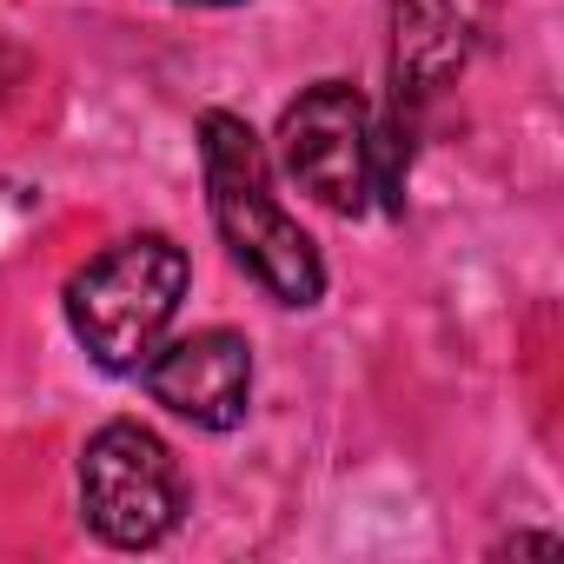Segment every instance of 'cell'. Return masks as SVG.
Returning a JSON list of instances; mask_svg holds the SVG:
<instances>
[{"mask_svg":"<svg viewBox=\"0 0 564 564\" xmlns=\"http://www.w3.org/2000/svg\"><path fill=\"white\" fill-rule=\"evenodd\" d=\"M199 173H206L213 232L232 252V265L272 306H293V313L319 306L326 300V259H319L313 232L279 206L265 140L239 113H226V107L199 113Z\"/></svg>","mask_w":564,"mask_h":564,"instance_id":"6da1fadb","label":"cell"},{"mask_svg":"<svg viewBox=\"0 0 564 564\" xmlns=\"http://www.w3.org/2000/svg\"><path fill=\"white\" fill-rule=\"evenodd\" d=\"M186 286H193L186 246H173L166 232H133L94 252L67 279V326L100 372H140L166 346Z\"/></svg>","mask_w":564,"mask_h":564,"instance_id":"7a4b0ae2","label":"cell"},{"mask_svg":"<svg viewBox=\"0 0 564 564\" xmlns=\"http://www.w3.org/2000/svg\"><path fill=\"white\" fill-rule=\"evenodd\" d=\"M80 511L100 544L153 551L186 511V478H180L173 445L147 432L140 419L100 425L80 452Z\"/></svg>","mask_w":564,"mask_h":564,"instance_id":"3957f363","label":"cell"},{"mask_svg":"<svg viewBox=\"0 0 564 564\" xmlns=\"http://www.w3.org/2000/svg\"><path fill=\"white\" fill-rule=\"evenodd\" d=\"M279 166L326 213L359 219L372 206V107L352 80H313L279 113Z\"/></svg>","mask_w":564,"mask_h":564,"instance_id":"277c9868","label":"cell"},{"mask_svg":"<svg viewBox=\"0 0 564 564\" xmlns=\"http://www.w3.org/2000/svg\"><path fill=\"white\" fill-rule=\"evenodd\" d=\"M140 386L173 419H186L199 432H232L252 405V346L232 326L186 333L140 366Z\"/></svg>","mask_w":564,"mask_h":564,"instance_id":"5b68a950","label":"cell"},{"mask_svg":"<svg viewBox=\"0 0 564 564\" xmlns=\"http://www.w3.org/2000/svg\"><path fill=\"white\" fill-rule=\"evenodd\" d=\"M471 54V21L458 0H399L392 14V113L419 127V100L438 94Z\"/></svg>","mask_w":564,"mask_h":564,"instance_id":"8992f818","label":"cell"},{"mask_svg":"<svg viewBox=\"0 0 564 564\" xmlns=\"http://www.w3.org/2000/svg\"><path fill=\"white\" fill-rule=\"evenodd\" d=\"M14 80H21V54H14L8 41H0V100L14 94Z\"/></svg>","mask_w":564,"mask_h":564,"instance_id":"52a82bcc","label":"cell"},{"mask_svg":"<svg viewBox=\"0 0 564 564\" xmlns=\"http://www.w3.org/2000/svg\"><path fill=\"white\" fill-rule=\"evenodd\" d=\"M498 551H544V557H551V551H557V538H505Z\"/></svg>","mask_w":564,"mask_h":564,"instance_id":"ba28073f","label":"cell"},{"mask_svg":"<svg viewBox=\"0 0 564 564\" xmlns=\"http://www.w3.org/2000/svg\"><path fill=\"white\" fill-rule=\"evenodd\" d=\"M180 8H239V0H180Z\"/></svg>","mask_w":564,"mask_h":564,"instance_id":"9c48e42d","label":"cell"}]
</instances>
